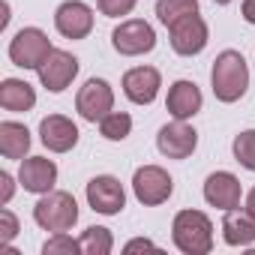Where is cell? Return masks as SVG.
I'll return each mask as SVG.
<instances>
[{"instance_id":"d6986e66","label":"cell","mask_w":255,"mask_h":255,"mask_svg":"<svg viewBox=\"0 0 255 255\" xmlns=\"http://www.w3.org/2000/svg\"><path fill=\"white\" fill-rule=\"evenodd\" d=\"M30 150V132L21 123H0V153L6 159H24V153Z\"/></svg>"},{"instance_id":"9a60e30c","label":"cell","mask_w":255,"mask_h":255,"mask_svg":"<svg viewBox=\"0 0 255 255\" xmlns=\"http://www.w3.org/2000/svg\"><path fill=\"white\" fill-rule=\"evenodd\" d=\"M18 180L27 192H48L57 180V165L45 156H30V159L21 162Z\"/></svg>"},{"instance_id":"ffe728a7","label":"cell","mask_w":255,"mask_h":255,"mask_svg":"<svg viewBox=\"0 0 255 255\" xmlns=\"http://www.w3.org/2000/svg\"><path fill=\"white\" fill-rule=\"evenodd\" d=\"M36 102V93L27 81H18V78H6L0 84V105L6 111H30Z\"/></svg>"},{"instance_id":"83f0119b","label":"cell","mask_w":255,"mask_h":255,"mask_svg":"<svg viewBox=\"0 0 255 255\" xmlns=\"http://www.w3.org/2000/svg\"><path fill=\"white\" fill-rule=\"evenodd\" d=\"M0 183H3V192H0V201L6 204V201L12 198V177H9V174H0Z\"/></svg>"},{"instance_id":"52a82bcc","label":"cell","mask_w":255,"mask_h":255,"mask_svg":"<svg viewBox=\"0 0 255 255\" xmlns=\"http://www.w3.org/2000/svg\"><path fill=\"white\" fill-rule=\"evenodd\" d=\"M39 72V81L51 90V93H60L72 84V78L78 75V60L69 54V51H60V48H51V54L42 60V66L36 69Z\"/></svg>"},{"instance_id":"cb8c5ba5","label":"cell","mask_w":255,"mask_h":255,"mask_svg":"<svg viewBox=\"0 0 255 255\" xmlns=\"http://www.w3.org/2000/svg\"><path fill=\"white\" fill-rule=\"evenodd\" d=\"M234 159H237L243 168L255 171V129L240 132V135L234 138Z\"/></svg>"},{"instance_id":"3957f363","label":"cell","mask_w":255,"mask_h":255,"mask_svg":"<svg viewBox=\"0 0 255 255\" xmlns=\"http://www.w3.org/2000/svg\"><path fill=\"white\" fill-rule=\"evenodd\" d=\"M33 219H36L39 228L60 234V231H69L78 222V204L69 192H48L45 198L36 201Z\"/></svg>"},{"instance_id":"5bb4252c","label":"cell","mask_w":255,"mask_h":255,"mask_svg":"<svg viewBox=\"0 0 255 255\" xmlns=\"http://www.w3.org/2000/svg\"><path fill=\"white\" fill-rule=\"evenodd\" d=\"M159 90V72L153 66H135L123 75V93L135 105H150Z\"/></svg>"},{"instance_id":"9c48e42d","label":"cell","mask_w":255,"mask_h":255,"mask_svg":"<svg viewBox=\"0 0 255 255\" xmlns=\"http://www.w3.org/2000/svg\"><path fill=\"white\" fill-rule=\"evenodd\" d=\"M87 201H90V207H93L96 213L114 216V213L123 210V204H126V192H123V186H120L117 177H111V174H99V177H93V180L87 183Z\"/></svg>"},{"instance_id":"2e32d148","label":"cell","mask_w":255,"mask_h":255,"mask_svg":"<svg viewBox=\"0 0 255 255\" xmlns=\"http://www.w3.org/2000/svg\"><path fill=\"white\" fill-rule=\"evenodd\" d=\"M204 198L213 204V207H222V210H234L240 204V180L228 171H216L207 177L204 183Z\"/></svg>"},{"instance_id":"4dcf8cb0","label":"cell","mask_w":255,"mask_h":255,"mask_svg":"<svg viewBox=\"0 0 255 255\" xmlns=\"http://www.w3.org/2000/svg\"><path fill=\"white\" fill-rule=\"evenodd\" d=\"M246 210L255 216V189H252V192H249V198H246Z\"/></svg>"},{"instance_id":"4fadbf2b","label":"cell","mask_w":255,"mask_h":255,"mask_svg":"<svg viewBox=\"0 0 255 255\" xmlns=\"http://www.w3.org/2000/svg\"><path fill=\"white\" fill-rule=\"evenodd\" d=\"M54 24L66 39H84L93 30V12H90V6L78 3V0H69V3H63L57 9Z\"/></svg>"},{"instance_id":"4316f807","label":"cell","mask_w":255,"mask_h":255,"mask_svg":"<svg viewBox=\"0 0 255 255\" xmlns=\"http://www.w3.org/2000/svg\"><path fill=\"white\" fill-rule=\"evenodd\" d=\"M18 234V222L9 210H0V246H6L12 237Z\"/></svg>"},{"instance_id":"8fae6325","label":"cell","mask_w":255,"mask_h":255,"mask_svg":"<svg viewBox=\"0 0 255 255\" xmlns=\"http://www.w3.org/2000/svg\"><path fill=\"white\" fill-rule=\"evenodd\" d=\"M156 144H159V153L168 156V159H186L195 144H198V135L192 126H186L183 120H174L168 126H162L159 135H156Z\"/></svg>"},{"instance_id":"ac0fdd59","label":"cell","mask_w":255,"mask_h":255,"mask_svg":"<svg viewBox=\"0 0 255 255\" xmlns=\"http://www.w3.org/2000/svg\"><path fill=\"white\" fill-rule=\"evenodd\" d=\"M222 234H225V243L231 246H249L255 243V216L246 210H225V219H222Z\"/></svg>"},{"instance_id":"603a6c76","label":"cell","mask_w":255,"mask_h":255,"mask_svg":"<svg viewBox=\"0 0 255 255\" xmlns=\"http://www.w3.org/2000/svg\"><path fill=\"white\" fill-rule=\"evenodd\" d=\"M81 252H87V255H108L111 252V231L99 228V225H90L81 234Z\"/></svg>"},{"instance_id":"7c38bea8","label":"cell","mask_w":255,"mask_h":255,"mask_svg":"<svg viewBox=\"0 0 255 255\" xmlns=\"http://www.w3.org/2000/svg\"><path fill=\"white\" fill-rule=\"evenodd\" d=\"M39 135H42V144L54 153H66L75 147L78 141V126L63 117V114H48L42 123H39Z\"/></svg>"},{"instance_id":"7a4b0ae2","label":"cell","mask_w":255,"mask_h":255,"mask_svg":"<svg viewBox=\"0 0 255 255\" xmlns=\"http://www.w3.org/2000/svg\"><path fill=\"white\" fill-rule=\"evenodd\" d=\"M174 243L186 255H204L213 249V225L198 210H180L174 216Z\"/></svg>"},{"instance_id":"f546056e","label":"cell","mask_w":255,"mask_h":255,"mask_svg":"<svg viewBox=\"0 0 255 255\" xmlns=\"http://www.w3.org/2000/svg\"><path fill=\"white\" fill-rule=\"evenodd\" d=\"M138 249H156L150 240H132V243H126V252H138Z\"/></svg>"},{"instance_id":"e0dca14e","label":"cell","mask_w":255,"mask_h":255,"mask_svg":"<svg viewBox=\"0 0 255 255\" xmlns=\"http://www.w3.org/2000/svg\"><path fill=\"white\" fill-rule=\"evenodd\" d=\"M165 108H168V114L174 120H186V117L198 114V108H201V90L192 81H174L171 90H168Z\"/></svg>"},{"instance_id":"484cf974","label":"cell","mask_w":255,"mask_h":255,"mask_svg":"<svg viewBox=\"0 0 255 255\" xmlns=\"http://www.w3.org/2000/svg\"><path fill=\"white\" fill-rule=\"evenodd\" d=\"M99 9L108 18H120V15H129L135 9V0H99Z\"/></svg>"},{"instance_id":"5b68a950","label":"cell","mask_w":255,"mask_h":255,"mask_svg":"<svg viewBox=\"0 0 255 255\" xmlns=\"http://www.w3.org/2000/svg\"><path fill=\"white\" fill-rule=\"evenodd\" d=\"M111 45L117 54H126V57H135V54H144L156 45V33L147 21H123L114 33H111Z\"/></svg>"},{"instance_id":"ba28073f","label":"cell","mask_w":255,"mask_h":255,"mask_svg":"<svg viewBox=\"0 0 255 255\" xmlns=\"http://www.w3.org/2000/svg\"><path fill=\"white\" fill-rule=\"evenodd\" d=\"M111 105H114V93L108 87V81L102 78H90L81 90H78V99H75V108L84 120L96 123L102 120L105 114H111Z\"/></svg>"},{"instance_id":"6da1fadb","label":"cell","mask_w":255,"mask_h":255,"mask_svg":"<svg viewBox=\"0 0 255 255\" xmlns=\"http://www.w3.org/2000/svg\"><path fill=\"white\" fill-rule=\"evenodd\" d=\"M210 81H213L216 99H222V102L240 99V96L246 93V87H249V69H246L243 54H240V51H222V54L213 60Z\"/></svg>"},{"instance_id":"d4e9b609","label":"cell","mask_w":255,"mask_h":255,"mask_svg":"<svg viewBox=\"0 0 255 255\" xmlns=\"http://www.w3.org/2000/svg\"><path fill=\"white\" fill-rule=\"evenodd\" d=\"M42 252H45V255H60V252L72 255V252H81V240H72V237H66V234L60 231V234H54V237L42 246Z\"/></svg>"},{"instance_id":"44dd1931","label":"cell","mask_w":255,"mask_h":255,"mask_svg":"<svg viewBox=\"0 0 255 255\" xmlns=\"http://www.w3.org/2000/svg\"><path fill=\"white\" fill-rule=\"evenodd\" d=\"M198 12V0H159L156 3V15L165 27H171L174 21H180L183 15Z\"/></svg>"},{"instance_id":"f1b7e54d","label":"cell","mask_w":255,"mask_h":255,"mask_svg":"<svg viewBox=\"0 0 255 255\" xmlns=\"http://www.w3.org/2000/svg\"><path fill=\"white\" fill-rule=\"evenodd\" d=\"M240 12H243V18H246L249 24H255V0H243Z\"/></svg>"},{"instance_id":"8992f818","label":"cell","mask_w":255,"mask_h":255,"mask_svg":"<svg viewBox=\"0 0 255 255\" xmlns=\"http://www.w3.org/2000/svg\"><path fill=\"white\" fill-rule=\"evenodd\" d=\"M132 189H135V198H138L141 204L153 207V204L168 201L174 183H171V177H168L159 165H144V168L135 171V177H132Z\"/></svg>"},{"instance_id":"277c9868","label":"cell","mask_w":255,"mask_h":255,"mask_svg":"<svg viewBox=\"0 0 255 255\" xmlns=\"http://www.w3.org/2000/svg\"><path fill=\"white\" fill-rule=\"evenodd\" d=\"M48 54H51V42H48V36H45L42 30H36V27L18 30L15 39L9 42V57H12V63L21 66V69H39Z\"/></svg>"},{"instance_id":"30bf717a","label":"cell","mask_w":255,"mask_h":255,"mask_svg":"<svg viewBox=\"0 0 255 255\" xmlns=\"http://www.w3.org/2000/svg\"><path fill=\"white\" fill-rule=\"evenodd\" d=\"M168 30H171V48L177 54H183V57H192V54H198L207 45V24L198 18V12L183 15Z\"/></svg>"},{"instance_id":"7402d4cb","label":"cell","mask_w":255,"mask_h":255,"mask_svg":"<svg viewBox=\"0 0 255 255\" xmlns=\"http://www.w3.org/2000/svg\"><path fill=\"white\" fill-rule=\"evenodd\" d=\"M132 129V117L123 114V111H114V114H105L99 120V132L108 138V141H123Z\"/></svg>"}]
</instances>
